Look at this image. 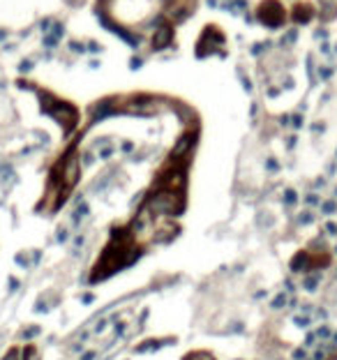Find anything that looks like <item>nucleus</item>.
<instances>
[{
  "instance_id": "nucleus-2",
  "label": "nucleus",
  "mask_w": 337,
  "mask_h": 360,
  "mask_svg": "<svg viewBox=\"0 0 337 360\" xmlns=\"http://www.w3.org/2000/svg\"><path fill=\"white\" fill-rule=\"evenodd\" d=\"M169 37H171V30H169V28H162L160 37H157V39H152V44H155V46H162V44H166V39H169Z\"/></svg>"
},
{
  "instance_id": "nucleus-3",
  "label": "nucleus",
  "mask_w": 337,
  "mask_h": 360,
  "mask_svg": "<svg viewBox=\"0 0 337 360\" xmlns=\"http://www.w3.org/2000/svg\"><path fill=\"white\" fill-rule=\"evenodd\" d=\"M18 355H21V351H18V349H12L3 360H18Z\"/></svg>"
},
{
  "instance_id": "nucleus-1",
  "label": "nucleus",
  "mask_w": 337,
  "mask_h": 360,
  "mask_svg": "<svg viewBox=\"0 0 337 360\" xmlns=\"http://www.w3.org/2000/svg\"><path fill=\"white\" fill-rule=\"evenodd\" d=\"M183 360H215V358H212V353H208V351H192V353H187Z\"/></svg>"
}]
</instances>
